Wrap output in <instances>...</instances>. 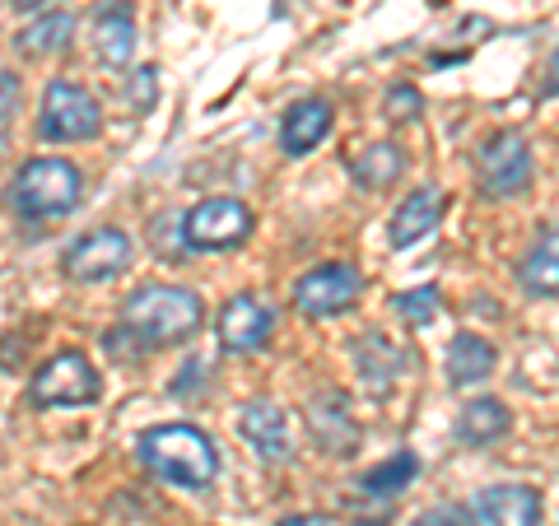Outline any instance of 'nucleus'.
Masks as SVG:
<instances>
[{"mask_svg": "<svg viewBox=\"0 0 559 526\" xmlns=\"http://www.w3.org/2000/svg\"><path fill=\"white\" fill-rule=\"evenodd\" d=\"M135 452L159 480L182 485V489H205L210 480L219 476L215 443H210L201 429H191V425H154V429L140 433Z\"/></svg>", "mask_w": 559, "mask_h": 526, "instance_id": "f257e3e1", "label": "nucleus"}, {"mask_svg": "<svg viewBox=\"0 0 559 526\" xmlns=\"http://www.w3.org/2000/svg\"><path fill=\"white\" fill-rule=\"evenodd\" d=\"M121 326L135 331L140 345H178L201 326V298L178 285H145L127 298Z\"/></svg>", "mask_w": 559, "mask_h": 526, "instance_id": "f03ea898", "label": "nucleus"}, {"mask_svg": "<svg viewBox=\"0 0 559 526\" xmlns=\"http://www.w3.org/2000/svg\"><path fill=\"white\" fill-rule=\"evenodd\" d=\"M80 168L66 159H33L14 172L10 182V205L24 219H61L80 205Z\"/></svg>", "mask_w": 559, "mask_h": 526, "instance_id": "7ed1b4c3", "label": "nucleus"}, {"mask_svg": "<svg viewBox=\"0 0 559 526\" xmlns=\"http://www.w3.org/2000/svg\"><path fill=\"white\" fill-rule=\"evenodd\" d=\"M103 127V112L90 89H80L75 80H51L43 94V121L38 131L43 140H57V145H70V140H94Z\"/></svg>", "mask_w": 559, "mask_h": 526, "instance_id": "20e7f679", "label": "nucleus"}, {"mask_svg": "<svg viewBox=\"0 0 559 526\" xmlns=\"http://www.w3.org/2000/svg\"><path fill=\"white\" fill-rule=\"evenodd\" d=\"M131 256H135L131 234L94 229V234H84L80 242H70L61 266H66V275L75 279V285H108V279H117L121 271L131 266Z\"/></svg>", "mask_w": 559, "mask_h": 526, "instance_id": "39448f33", "label": "nucleus"}, {"mask_svg": "<svg viewBox=\"0 0 559 526\" xmlns=\"http://www.w3.org/2000/svg\"><path fill=\"white\" fill-rule=\"evenodd\" d=\"M485 196H518L532 182V150L518 131H495L476 154Z\"/></svg>", "mask_w": 559, "mask_h": 526, "instance_id": "423d86ee", "label": "nucleus"}, {"mask_svg": "<svg viewBox=\"0 0 559 526\" xmlns=\"http://www.w3.org/2000/svg\"><path fill=\"white\" fill-rule=\"evenodd\" d=\"M248 234H252V210L242 201H201V205H191L182 219V242L197 252L238 248Z\"/></svg>", "mask_w": 559, "mask_h": 526, "instance_id": "0eeeda50", "label": "nucleus"}, {"mask_svg": "<svg viewBox=\"0 0 559 526\" xmlns=\"http://www.w3.org/2000/svg\"><path fill=\"white\" fill-rule=\"evenodd\" d=\"M33 401L38 406H90V401L103 396L98 387V373L90 368V359L75 355V349H66V355L47 359L38 373H33Z\"/></svg>", "mask_w": 559, "mask_h": 526, "instance_id": "6e6552de", "label": "nucleus"}, {"mask_svg": "<svg viewBox=\"0 0 559 526\" xmlns=\"http://www.w3.org/2000/svg\"><path fill=\"white\" fill-rule=\"evenodd\" d=\"M364 289V279L355 266H345V261H326V266L308 271L299 285H294V308L304 312V318H341V312L355 303Z\"/></svg>", "mask_w": 559, "mask_h": 526, "instance_id": "1a4fd4ad", "label": "nucleus"}, {"mask_svg": "<svg viewBox=\"0 0 559 526\" xmlns=\"http://www.w3.org/2000/svg\"><path fill=\"white\" fill-rule=\"evenodd\" d=\"M476 526H540V494L532 485H489L471 499Z\"/></svg>", "mask_w": 559, "mask_h": 526, "instance_id": "9d476101", "label": "nucleus"}, {"mask_svg": "<svg viewBox=\"0 0 559 526\" xmlns=\"http://www.w3.org/2000/svg\"><path fill=\"white\" fill-rule=\"evenodd\" d=\"M238 438L248 443L261 462H285L289 457V419L275 401H248L238 410Z\"/></svg>", "mask_w": 559, "mask_h": 526, "instance_id": "9b49d317", "label": "nucleus"}, {"mask_svg": "<svg viewBox=\"0 0 559 526\" xmlns=\"http://www.w3.org/2000/svg\"><path fill=\"white\" fill-rule=\"evenodd\" d=\"M266 340H271V312L248 294L229 298L219 312V345L229 349V355H257Z\"/></svg>", "mask_w": 559, "mask_h": 526, "instance_id": "f8f14e48", "label": "nucleus"}, {"mask_svg": "<svg viewBox=\"0 0 559 526\" xmlns=\"http://www.w3.org/2000/svg\"><path fill=\"white\" fill-rule=\"evenodd\" d=\"M326 131H331V108L322 98H304L285 112V121H280V150H285L289 159H304L308 150L322 145Z\"/></svg>", "mask_w": 559, "mask_h": 526, "instance_id": "ddd939ff", "label": "nucleus"}, {"mask_svg": "<svg viewBox=\"0 0 559 526\" xmlns=\"http://www.w3.org/2000/svg\"><path fill=\"white\" fill-rule=\"evenodd\" d=\"M439 215H443V191H439V187L411 191V196L401 201V210L392 215L388 242H392V248H415L419 238H429V229L439 224Z\"/></svg>", "mask_w": 559, "mask_h": 526, "instance_id": "4468645a", "label": "nucleus"}, {"mask_svg": "<svg viewBox=\"0 0 559 526\" xmlns=\"http://www.w3.org/2000/svg\"><path fill=\"white\" fill-rule=\"evenodd\" d=\"M94 51H98L103 65H131V57H135V20H131V10L121 5V0H112V5L98 10Z\"/></svg>", "mask_w": 559, "mask_h": 526, "instance_id": "2eb2a0df", "label": "nucleus"}, {"mask_svg": "<svg viewBox=\"0 0 559 526\" xmlns=\"http://www.w3.org/2000/svg\"><path fill=\"white\" fill-rule=\"evenodd\" d=\"M489 373H495V349H489V340L462 331V336L448 345V382L452 387H480Z\"/></svg>", "mask_w": 559, "mask_h": 526, "instance_id": "dca6fc26", "label": "nucleus"}, {"mask_svg": "<svg viewBox=\"0 0 559 526\" xmlns=\"http://www.w3.org/2000/svg\"><path fill=\"white\" fill-rule=\"evenodd\" d=\"M70 33H75V20H70V10H47L38 14L28 28H20V38H14V51L20 57H51V51H66Z\"/></svg>", "mask_w": 559, "mask_h": 526, "instance_id": "f3484780", "label": "nucleus"}, {"mask_svg": "<svg viewBox=\"0 0 559 526\" xmlns=\"http://www.w3.org/2000/svg\"><path fill=\"white\" fill-rule=\"evenodd\" d=\"M503 429H509V406L480 396L457 415V429L452 433H457V443H466V447H485V443H495V438H503Z\"/></svg>", "mask_w": 559, "mask_h": 526, "instance_id": "a211bd4d", "label": "nucleus"}, {"mask_svg": "<svg viewBox=\"0 0 559 526\" xmlns=\"http://www.w3.org/2000/svg\"><path fill=\"white\" fill-rule=\"evenodd\" d=\"M522 285L532 294H559V224H550L522 256Z\"/></svg>", "mask_w": 559, "mask_h": 526, "instance_id": "6ab92c4d", "label": "nucleus"}, {"mask_svg": "<svg viewBox=\"0 0 559 526\" xmlns=\"http://www.w3.org/2000/svg\"><path fill=\"white\" fill-rule=\"evenodd\" d=\"M312 433H318L336 457H345V452L359 443V429H355V419H345V401L341 396L312 401Z\"/></svg>", "mask_w": 559, "mask_h": 526, "instance_id": "aec40b11", "label": "nucleus"}, {"mask_svg": "<svg viewBox=\"0 0 559 526\" xmlns=\"http://www.w3.org/2000/svg\"><path fill=\"white\" fill-rule=\"evenodd\" d=\"M401 172H406V154H401L396 145H388V140H382V145H369L355 159V182L359 187H369V191H382V187H392Z\"/></svg>", "mask_w": 559, "mask_h": 526, "instance_id": "412c9836", "label": "nucleus"}, {"mask_svg": "<svg viewBox=\"0 0 559 526\" xmlns=\"http://www.w3.org/2000/svg\"><path fill=\"white\" fill-rule=\"evenodd\" d=\"M415 470H419V462L411 457V452H396L392 462H382V466H373L369 476H364V494H373V499H396L401 489L415 480Z\"/></svg>", "mask_w": 559, "mask_h": 526, "instance_id": "4be33fe9", "label": "nucleus"}, {"mask_svg": "<svg viewBox=\"0 0 559 526\" xmlns=\"http://www.w3.org/2000/svg\"><path fill=\"white\" fill-rule=\"evenodd\" d=\"M396 312H401V322H411V326H429L433 318H439V289H406V294H396Z\"/></svg>", "mask_w": 559, "mask_h": 526, "instance_id": "5701e85b", "label": "nucleus"}, {"mask_svg": "<svg viewBox=\"0 0 559 526\" xmlns=\"http://www.w3.org/2000/svg\"><path fill=\"white\" fill-rule=\"evenodd\" d=\"M20 75H10V70H0V127L20 112Z\"/></svg>", "mask_w": 559, "mask_h": 526, "instance_id": "b1692460", "label": "nucleus"}, {"mask_svg": "<svg viewBox=\"0 0 559 526\" xmlns=\"http://www.w3.org/2000/svg\"><path fill=\"white\" fill-rule=\"evenodd\" d=\"M388 112H392L396 121H411V117L419 112V98H415L411 89H396V94L388 98Z\"/></svg>", "mask_w": 559, "mask_h": 526, "instance_id": "393cba45", "label": "nucleus"}, {"mask_svg": "<svg viewBox=\"0 0 559 526\" xmlns=\"http://www.w3.org/2000/svg\"><path fill=\"white\" fill-rule=\"evenodd\" d=\"M135 103H140V108H150V103H154V70L150 65L135 70Z\"/></svg>", "mask_w": 559, "mask_h": 526, "instance_id": "a878e982", "label": "nucleus"}, {"mask_svg": "<svg viewBox=\"0 0 559 526\" xmlns=\"http://www.w3.org/2000/svg\"><path fill=\"white\" fill-rule=\"evenodd\" d=\"M546 89L559 94V47H555V57H550V65H546Z\"/></svg>", "mask_w": 559, "mask_h": 526, "instance_id": "bb28decb", "label": "nucleus"}, {"mask_svg": "<svg viewBox=\"0 0 559 526\" xmlns=\"http://www.w3.org/2000/svg\"><path fill=\"white\" fill-rule=\"evenodd\" d=\"M280 526H331L326 517H312V513H304V517H285Z\"/></svg>", "mask_w": 559, "mask_h": 526, "instance_id": "cd10ccee", "label": "nucleus"}, {"mask_svg": "<svg viewBox=\"0 0 559 526\" xmlns=\"http://www.w3.org/2000/svg\"><path fill=\"white\" fill-rule=\"evenodd\" d=\"M415 526H457V522H452L448 513H425V517H419Z\"/></svg>", "mask_w": 559, "mask_h": 526, "instance_id": "c85d7f7f", "label": "nucleus"}]
</instances>
